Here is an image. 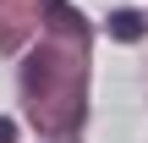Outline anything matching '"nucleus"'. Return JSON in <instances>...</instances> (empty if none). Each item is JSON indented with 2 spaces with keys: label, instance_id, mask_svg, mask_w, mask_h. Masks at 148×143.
I'll list each match as a JSON object with an SVG mask.
<instances>
[{
  "label": "nucleus",
  "instance_id": "nucleus-1",
  "mask_svg": "<svg viewBox=\"0 0 148 143\" xmlns=\"http://www.w3.org/2000/svg\"><path fill=\"white\" fill-rule=\"evenodd\" d=\"M44 11H49V22H55V28H66V33H88V28H82V17H77L66 0H44Z\"/></svg>",
  "mask_w": 148,
  "mask_h": 143
},
{
  "label": "nucleus",
  "instance_id": "nucleus-3",
  "mask_svg": "<svg viewBox=\"0 0 148 143\" xmlns=\"http://www.w3.org/2000/svg\"><path fill=\"white\" fill-rule=\"evenodd\" d=\"M0 143H16V121H5V116H0Z\"/></svg>",
  "mask_w": 148,
  "mask_h": 143
},
{
  "label": "nucleus",
  "instance_id": "nucleus-2",
  "mask_svg": "<svg viewBox=\"0 0 148 143\" xmlns=\"http://www.w3.org/2000/svg\"><path fill=\"white\" fill-rule=\"evenodd\" d=\"M110 33H115V39H137V33H143V17H137V11H115V17H110Z\"/></svg>",
  "mask_w": 148,
  "mask_h": 143
}]
</instances>
